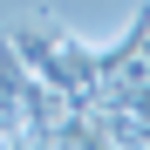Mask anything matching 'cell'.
I'll return each instance as SVG.
<instances>
[{
    "label": "cell",
    "mask_w": 150,
    "mask_h": 150,
    "mask_svg": "<svg viewBox=\"0 0 150 150\" xmlns=\"http://www.w3.org/2000/svg\"><path fill=\"white\" fill-rule=\"evenodd\" d=\"M68 116V96L55 82H41V75H21V123H28V143L48 150V130Z\"/></svg>",
    "instance_id": "obj_1"
},
{
    "label": "cell",
    "mask_w": 150,
    "mask_h": 150,
    "mask_svg": "<svg viewBox=\"0 0 150 150\" xmlns=\"http://www.w3.org/2000/svg\"><path fill=\"white\" fill-rule=\"evenodd\" d=\"M21 55L14 41H0V150H34L28 143V123H21Z\"/></svg>",
    "instance_id": "obj_2"
}]
</instances>
